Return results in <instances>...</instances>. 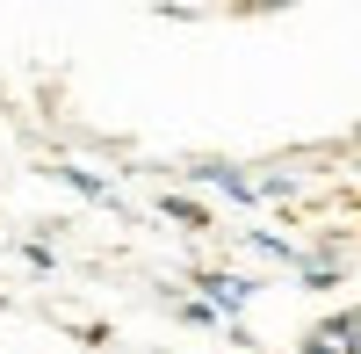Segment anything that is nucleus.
<instances>
[{"label":"nucleus","mask_w":361,"mask_h":354,"mask_svg":"<svg viewBox=\"0 0 361 354\" xmlns=\"http://www.w3.org/2000/svg\"><path fill=\"white\" fill-rule=\"evenodd\" d=\"M304 354H361V304L318 318V326L304 333Z\"/></svg>","instance_id":"obj_1"},{"label":"nucleus","mask_w":361,"mask_h":354,"mask_svg":"<svg viewBox=\"0 0 361 354\" xmlns=\"http://www.w3.org/2000/svg\"><path fill=\"white\" fill-rule=\"evenodd\" d=\"M195 282H202L195 297H202L209 311H217V318H238V311L253 304V289H260V282H246V275H231V268H202Z\"/></svg>","instance_id":"obj_2"},{"label":"nucleus","mask_w":361,"mask_h":354,"mask_svg":"<svg viewBox=\"0 0 361 354\" xmlns=\"http://www.w3.org/2000/svg\"><path fill=\"white\" fill-rule=\"evenodd\" d=\"M188 181H195V188H217L224 202H246V210L260 202V181H253V173H238L231 159H202V166H188Z\"/></svg>","instance_id":"obj_3"},{"label":"nucleus","mask_w":361,"mask_h":354,"mask_svg":"<svg viewBox=\"0 0 361 354\" xmlns=\"http://www.w3.org/2000/svg\"><path fill=\"white\" fill-rule=\"evenodd\" d=\"M296 282H304V289H333L340 282V260L333 253H304V260H296Z\"/></svg>","instance_id":"obj_4"},{"label":"nucleus","mask_w":361,"mask_h":354,"mask_svg":"<svg viewBox=\"0 0 361 354\" xmlns=\"http://www.w3.org/2000/svg\"><path fill=\"white\" fill-rule=\"evenodd\" d=\"M159 210H166L173 224H195V231L217 224V217H209V202H195V195H159Z\"/></svg>","instance_id":"obj_5"},{"label":"nucleus","mask_w":361,"mask_h":354,"mask_svg":"<svg viewBox=\"0 0 361 354\" xmlns=\"http://www.w3.org/2000/svg\"><path fill=\"white\" fill-rule=\"evenodd\" d=\"M246 246H253L260 260H289V268H296V260H304V253H296V246L282 239V231H246Z\"/></svg>","instance_id":"obj_6"},{"label":"nucleus","mask_w":361,"mask_h":354,"mask_svg":"<svg viewBox=\"0 0 361 354\" xmlns=\"http://www.w3.org/2000/svg\"><path fill=\"white\" fill-rule=\"evenodd\" d=\"M58 181L80 188V195H94V202H109V181H102V173H87V166H58Z\"/></svg>","instance_id":"obj_7"},{"label":"nucleus","mask_w":361,"mask_h":354,"mask_svg":"<svg viewBox=\"0 0 361 354\" xmlns=\"http://www.w3.org/2000/svg\"><path fill=\"white\" fill-rule=\"evenodd\" d=\"M173 311H180V318H188V326H224V318H217V311H209L202 297H173Z\"/></svg>","instance_id":"obj_8"}]
</instances>
